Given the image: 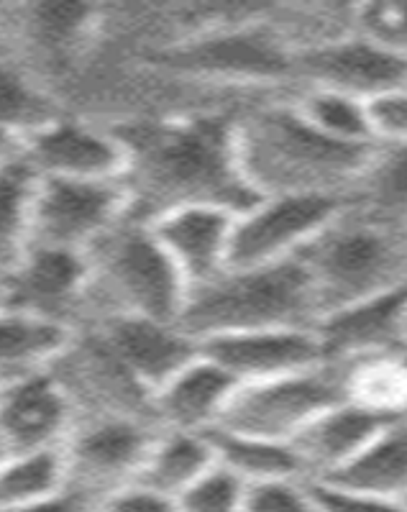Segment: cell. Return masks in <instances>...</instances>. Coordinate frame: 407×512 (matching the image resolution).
<instances>
[{"mask_svg":"<svg viewBox=\"0 0 407 512\" xmlns=\"http://www.w3.org/2000/svg\"><path fill=\"white\" fill-rule=\"evenodd\" d=\"M113 131L128 152L123 185L131 195V216L141 221L198 203L244 213L259 200L241 175L236 121L185 116L131 121Z\"/></svg>","mask_w":407,"mask_h":512,"instance_id":"6da1fadb","label":"cell"},{"mask_svg":"<svg viewBox=\"0 0 407 512\" xmlns=\"http://www.w3.org/2000/svg\"><path fill=\"white\" fill-rule=\"evenodd\" d=\"M374 146L328 139L297 113L292 98L262 105L236 121L241 175L259 198L285 192L354 198Z\"/></svg>","mask_w":407,"mask_h":512,"instance_id":"7a4b0ae2","label":"cell"},{"mask_svg":"<svg viewBox=\"0 0 407 512\" xmlns=\"http://www.w3.org/2000/svg\"><path fill=\"white\" fill-rule=\"evenodd\" d=\"M320 320L318 295L303 259L231 267L216 280L187 292L180 326L205 338L259 328H315Z\"/></svg>","mask_w":407,"mask_h":512,"instance_id":"3957f363","label":"cell"},{"mask_svg":"<svg viewBox=\"0 0 407 512\" xmlns=\"http://www.w3.org/2000/svg\"><path fill=\"white\" fill-rule=\"evenodd\" d=\"M320 318L407 285V226L379 218L351 200L300 254Z\"/></svg>","mask_w":407,"mask_h":512,"instance_id":"277c9868","label":"cell"},{"mask_svg":"<svg viewBox=\"0 0 407 512\" xmlns=\"http://www.w3.org/2000/svg\"><path fill=\"white\" fill-rule=\"evenodd\" d=\"M88 262V300L105 305L100 318L144 315L180 323L190 287L149 221L128 216L88 251Z\"/></svg>","mask_w":407,"mask_h":512,"instance_id":"5b68a950","label":"cell"},{"mask_svg":"<svg viewBox=\"0 0 407 512\" xmlns=\"http://www.w3.org/2000/svg\"><path fill=\"white\" fill-rule=\"evenodd\" d=\"M295 59L272 21L200 31L157 54V62L177 75L228 85L295 82Z\"/></svg>","mask_w":407,"mask_h":512,"instance_id":"8992f818","label":"cell"},{"mask_svg":"<svg viewBox=\"0 0 407 512\" xmlns=\"http://www.w3.org/2000/svg\"><path fill=\"white\" fill-rule=\"evenodd\" d=\"M341 400H346L344 369L328 361L308 372L239 384L213 431L292 443L310 420Z\"/></svg>","mask_w":407,"mask_h":512,"instance_id":"52a82bcc","label":"cell"},{"mask_svg":"<svg viewBox=\"0 0 407 512\" xmlns=\"http://www.w3.org/2000/svg\"><path fill=\"white\" fill-rule=\"evenodd\" d=\"M351 198L323 192L262 195L236 216L231 267H264L295 259L328 223L336 221Z\"/></svg>","mask_w":407,"mask_h":512,"instance_id":"ba28073f","label":"cell"},{"mask_svg":"<svg viewBox=\"0 0 407 512\" xmlns=\"http://www.w3.org/2000/svg\"><path fill=\"white\" fill-rule=\"evenodd\" d=\"M131 216V195L121 180L88 182L39 177L31 208V244L88 254L105 233Z\"/></svg>","mask_w":407,"mask_h":512,"instance_id":"9c48e42d","label":"cell"},{"mask_svg":"<svg viewBox=\"0 0 407 512\" xmlns=\"http://www.w3.org/2000/svg\"><path fill=\"white\" fill-rule=\"evenodd\" d=\"M159 433V425L126 415L82 418L64 441L67 484L103 500L134 484Z\"/></svg>","mask_w":407,"mask_h":512,"instance_id":"30bf717a","label":"cell"},{"mask_svg":"<svg viewBox=\"0 0 407 512\" xmlns=\"http://www.w3.org/2000/svg\"><path fill=\"white\" fill-rule=\"evenodd\" d=\"M295 85L333 90L372 103L374 98L407 88V59L354 31L297 54Z\"/></svg>","mask_w":407,"mask_h":512,"instance_id":"8fae6325","label":"cell"},{"mask_svg":"<svg viewBox=\"0 0 407 512\" xmlns=\"http://www.w3.org/2000/svg\"><path fill=\"white\" fill-rule=\"evenodd\" d=\"M3 305L75 328V315L88 303V254L29 244L16 267L0 280Z\"/></svg>","mask_w":407,"mask_h":512,"instance_id":"7c38bea8","label":"cell"},{"mask_svg":"<svg viewBox=\"0 0 407 512\" xmlns=\"http://www.w3.org/2000/svg\"><path fill=\"white\" fill-rule=\"evenodd\" d=\"M149 395L200 356V341L172 320L144 315H105L90 328Z\"/></svg>","mask_w":407,"mask_h":512,"instance_id":"4fadbf2b","label":"cell"},{"mask_svg":"<svg viewBox=\"0 0 407 512\" xmlns=\"http://www.w3.org/2000/svg\"><path fill=\"white\" fill-rule=\"evenodd\" d=\"M24 157L39 177L116 182L126 177L128 152L113 128H100L77 118H57L31 136Z\"/></svg>","mask_w":407,"mask_h":512,"instance_id":"5bb4252c","label":"cell"},{"mask_svg":"<svg viewBox=\"0 0 407 512\" xmlns=\"http://www.w3.org/2000/svg\"><path fill=\"white\" fill-rule=\"evenodd\" d=\"M200 351L239 384L264 382L328 364L315 328H259L200 341Z\"/></svg>","mask_w":407,"mask_h":512,"instance_id":"9a60e30c","label":"cell"},{"mask_svg":"<svg viewBox=\"0 0 407 512\" xmlns=\"http://www.w3.org/2000/svg\"><path fill=\"white\" fill-rule=\"evenodd\" d=\"M75 423V405L52 369L0 390V438L11 456L62 448Z\"/></svg>","mask_w":407,"mask_h":512,"instance_id":"2e32d148","label":"cell"},{"mask_svg":"<svg viewBox=\"0 0 407 512\" xmlns=\"http://www.w3.org/2000/svg\"><path fill=\"white\" fill-rule=\"evenodd\" d=\"M236 216L223 205H180L159 213L149 226L192 290L228 269Z\"/></svg>","mask_w":407,"mask_h":512,"instance_id":"e0dca14e","label":"cell"},{"mask_svg":"<svg viewBox=\"0 0 407 512\" xmlns=\"http://www.w3.org/2000/svg\"><path fill=\"white\" fill-rule=\"evenodd\" d=\"M407 313V285L328 313L318 320L320 344L331 364L402 351V323Z\"/></svg>","mask_w":407,"mask_h":512,"instance_id":"ac0fdd59","label":"cell"},{"mask_svg":"<svg viewBox=\"0 0 407 512\" xmlns=\"http://www.w3.org/2000/svg\"><path fill=\"white\" fill-rule=\"evenodd\" d=\"M236 387L239 382L200 351L198 359L154 392V420L167 431L210 433L221 423Z\"/></svg>","mask_w":407,"mask_h":512,"instance_id":"d6986e66","label":"cell"},{"mask_svg":"<svg viewBox=\"0 0 407 512\" xmlns=\"http://www.w3.org/2000/svg\"><path fill=\"white\" fill-rule=\"evenodd\" d=\"M390 420L351 400H341L333 408L323 410L292 441L305 477L310 482H323L341 472Z\"/></svg>","mask_w":407,"mask_h":512,"instance_id":"ffe728a7","label":"cell"},{"mask_svg":"<svg viewBox=\"0 0 407 512\" xmlns=\"http://www.w3.org/2000/svg\"><path fill=\"white\" fill-rule=\"evenodd\" d=\"M75 336L67 323L0 305V390L52 369Z\"/></svg>","mask_w":407,"mask_h":512,"instance_id":"44dd1931","label":"cell"},{"mask_svg":"<svg viewBox=\"0 0 407 512\" xmlns=\"http://www.w3.org/2000/svg\"><path fill=\"white\" fill-rule=\"evenodd\" d=\"M216 461V446L210 433L159 428L134 484L177 502L208 469L216 466Z\"/></svg>","mask_w":407,"mask_h":512,"instance_id":"7402d4cb","label":"cell"},{"mask_svg":"<svg viewBox=\"0 0 407 512\" xmlns=\"http://www.w3.org/2000/svg\"><path fill=\"white\" fill-rule=\"evenodd\" d=\"M323 482L407 502V418H392L341 472Z\"/></svg>","mask_w":407,"mask_h":512,"instance_id":"603a6c76","label":"cell"},{"mask_svg":"<svg viewBox=\"0 0 407 512\" xmlns=\"http://www.w3.org/2000/svg\"><path fill=\"white\" fill-rule=\"evenodd\" d=\"M344 369L346 400L384 418H402L407 410V354H379L338 364Z\"/></svg>","mask_w":407,"mask_h":512,"instance_id":"cb8c5ba5","label":"cell"},{"mask_svg":"<svg viewBox=\"0 0 407 512\" xmlns=\"http://www.w3.org/2000/svg\"><path fill=\"white\" fill-rule=\"evenodd\" d=\"M39 185L36 169L18 157L0 167V280L16 267L31 244V208Z\"/></svg>","mask_w":407,"mask_h":512,"instance_id":"d4e9b609","label":"cell"},{"mask_svg":"<svg viewBox=\"0 0 407 512\" xmlns=\"http://www.w3.org/2000/svg\"><path fill=\"white\" fill-rule=\"evenodd\" d=\"M210 438L216 446L218 464L231 469L246 484L282 477H305L303 464L297 459L292 443L267 441V438L226 431H210Z\"/></svg>","mask_w":407,"mask_h":512,"instance_id":"484cf974","label":"cell"},{"mask_svg":"<svg viewBox=\"0 0 407 512\" xmlns=\"http://www.w3.org/2000/svg\"><path fill=\"white\" fill-rule=\"evenodd\" d=\"M62 116L57 100L39 82L31 80L18 64L0 59V131L26 144Z\"/></svg>","mask_w":407,"mask_h":512,"instance_id":"4316f807","label":"cell"},{"mask_svg":"<svg viewBox=\"0 0 407 512\" xmlns=\"http://www.w3.org/2000/svg\"><path fill=\"white\" fill-rule=\"evenodd\" d=\"M297 113L328 139L354 146H374L369 105L351 95L323 88H297L292 95Z\"/></svg>","mask_w":407,"mask_h":512,"instance_id":"83f0119b","label":"cell"},{"mask_svg":"<svg viewBox=\"0 0 407 512\" xmlns=\"http://www.w3.org/2000/svg\"><path fill=\"white\" fill-rule=\"evenodd\" d=\"M351 200L374 216L407 226V141L374 146Z\"/></svg>","mask_w":407,"mask_h":512,"instance_id":"f1b7e54d","label":"cell"},{"mask_svg":"<svg viewBox=\"0 0 407 512\" xmlns=\"http://www.w3.org/2000/svg\"><path fill=\"white\" fill-rule=\"evenodd\" d=\"M67 484L62 448L13 454L0 466V512L26 507L41 497L54 495Z\"/></svg>","mask_w":407,"mask_h":512,"instance_id":"f546056e","label":"cell"},{"mask_svg":"<svg viewBox=\"0 0 407 512\" xmlns=\"http://www.w3.org/2000/svg\"><path fill=\"white\" fill-rule=\"evenodd\" d=\"M95 8L90 6H59V3H44V6L26 8V29L31 39L41 49L52 54L70 52L77 41L85 39L90 24H93Z\"/></svg>","mask_w":407,"mask_h":512,"instance_id":"4dcf8cb0","label":"cell"},{"mask_svg":"<svg viewBox=\"0 0 407 512\" xmlns=\"http://www.w3.org/2000/svg\"><path fill=\"white\" fill-rule=\"evenodd\" d=\"M246 482L218 464L177 500L180 512H244Z\"/></svg>","mask_w":407,"mask_h":512,"instance_id":"1f68e13d","label":"cell"},{"mask_svg":"<svg viewBox=\"0 0 407 512\" xmlns=\"http://www.w3.org/2000/svg\"><path fill=\"white\" fill-rule=\"evenodd\" d=\"M354 31L407 59V0L354 6Z\"/></svg>","mask_w":407,"mask_h":512,"instance_id":"d6a6232c","label":"cell"},{"mask_svg":"<svg viewBox=\"0 0 407 512\" xmlns=\"http://www.w3.org/2000/svg\"><path fill=\"white\" fill-rule=\"evenodd\" d=\"M244 512H318L313 482L305 477H282L246 484Z\"/></svg>","mask_w":407,"mask_h":512,"instance_id":"836d02e7","label":"cell"},{"mask_svg":"<svg viewBox=\"0 0 407 512\" xmlns=\"http://www.w3.org/2000/svg\"><path fill=\"white\" fill-rule=\"evenodd\" d=\"M313 492L318 512H407V502L402 500L356 492L336 484L313 482Z\"/></svg>","mask_w":407,"mask_h":512,"instance_id":"e575fe53","label":"cell"},{"mask_svg":"<svg viewBox=\"0 0 407 512\" xmlns=\"http://www.w3.org/2000/svg\"><path fill=\"white\" fill-rule=\"evenodd\" d=\"M369 105L372 131L377 144H405L407 141V88L374 98Z\"/></svg>","mask_w":407,"mask_h":512,"instance_id":"d590c367","label":"cell"},{"mask_svg":"<svg viewBox=\"0 0 407 512\" xmlns=\"http://www.w3.org/2000/svg\"><path fill=\"white\" fill-rule=\"evenodd\" d=\"M95 512H180L172 497H164L154 489H146L141 484H128L105 495L98 502Z\"/></svg>","mask_w":407,"mask_h":512,"instance_id":"8d00e7d4","label":"cell"},{"mask_svg":"<svg viewBox=\"0 0 407 512\" xmlns=\"http://www.w3.org/2000/svg\"><path fill=\"white\" fill-rule=\"evenodd\" d=\"M98 502L100 500H95L88 492H82V489L72 487V484H64L54 495L41 497V500L11 512H95Z\"/></svg>","mask_w":407,"mask_h":512,"instance_id":"74e56055","label":"cell"},{"mask_svg":"<svg viewBox=\"0 0 407 512\" xmlns=\"http://www.w3.org/2000/svg\"><path fill=\"white\" fill-rule=\"evenodd\" d=\"M18 157H24V141H18L16 136L0 131V167L16 162Z\"/></svg>","mask_w":407,"mask_h":512,"instance_id":"f35d334b","label":"cell"},{"mask_svg":"<svg viewBox=\"0 0 407 512\" xmlns=\"http://www.w3.org/2000/svg\"><path fill=\"white\" fill-rule=\"evenodd\" d=\"M11 459V451H8V446H6V441H3V438H0V466L6 464V461Z\"/></svg>","mask_w":407,"mask_h":512,"instance_id":"ab89813d","label":"cell"},{"mask_svg":"<svg viewBox=\"0 0 407 512\" xmlns=\"http://www.w3.org/2000/svg\"><path fill=\"white\" fill-rule=\"evenodd\" d=\"M402 351L407 354V313H405V323H402Z\"/></svg>","mask_w":407,"mask_h":512,"instance_id":"60d3db41","label":"cell"},{"mask_svg":"<svg viewBox=\"0 0 407 512\" xmlns=\"http://www.w3.org/2000/svg\"><path fill=\"white\" fill-rule=\"evenodd\" d=\"M0 305H3V285H0Z\"/></svg>","mask_w":407,"mask_h":512,"instance_id":"b9f144b4","label":"cell"},{"mask_svg":"<svg viewBox=\"0 0 407 512\" xmlns=\"http://www.w3.org/2000/svg\"><path fill=\"white\" fill-rule=\"evenodd\" d=\"M402 418H407V410H405V415H402Z\"/></svg>","mask_w":407,"mask_h":512,"instance_id":"7bdbcfd3","label":"cell"}]
</instances>
